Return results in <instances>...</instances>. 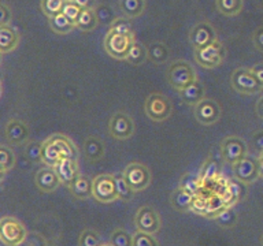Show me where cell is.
<instances>
[{"mask_svg":"<svg viewBox=\"0 0 263 246\" xmlns=\"http://www.w3.org/2000/svg\"><path fill=\"white\" fill-rule=\"evenodd\" d=\"M28 231L18 219L4 216L0 220V241L7 246H21L26 241Z\"/></svg>","mask_w":263,"mask_h":246,"instance_id":"6da1fadb","label":"cell"},{"mask_svg":"<svg viewBox=\"0 0 263 246\" xmlns=\"http://www.w3.org/2000/svg\"><path fill=\"white\" fill-rule=\"evenodd\" d=\"M225 47L217 40L201 48L195 49V60L197 61V65L204 69H215L218 66H221L222 61L225 60Z\"/></svg>","mask_w":263,"mask_h":246,"instance_id":"7a4b0ae2","label":"cell"},{"mask_svg":"<svg viewBox=\"0 0 263 246\" xmlns=\"http://www.w3.org/2000/svg\"><path fill=\"white\" fill-rule=\"evenodd\" d=\"M196 78V71L188 61L177 60L172 63L167 70V81L168 84L176 90H182L184 88L192 84Z\"/></svg>","mask_w":263,"mask_h":246,"instance_id":"3957f363","label":"cell"},{"mask_svg":"<svg viewBox=\"0 0 263 246\" xmlns=\"http://www.w3.org/2000/svg\"><path fill=\"white\" fill-rule=\"evenodd\" d=\"M144 111L154 122H163L172 115L173 106L164 94L151 93L145 100Z\"/></svg>","mask_w":263,"mask_h":246,"instance_id":"277c9868","label":"cell"},{"mask_svg":"<svg viewBox=\"0 0 263 246\" xmlns=\"http://www.w3.org/2000/svg\"><path fill=\"white\" fill-rule=\"evenodd\" d=\"M123 175H125L127 183L135 193L145 190L152 180L149 168L145 164L139 163V161H135V163H130L129 166H126L125 171H123Z\"/></svg>","mask_w":263,"mask_h":246,"instance_id":"5b68a950","label":"cell"},{"mask_svg":"<svg viewBox=\"0 0 263 246\" xmlns=\"http://www.w3.org/2000/svg\"><path fill=\"white\" fill-rule=\"evenodd\" d=\"M230 82L233 89L241 94H254L263 89V85L250 69L234 70Z\"/></svg>","mask_w":263,"mask_h":246,"instance_id":"8992f818","label":"cell"},{"mask_svg":"<svg viewBox=\"0 0 263 246\" xmlns=\"http://www.w3.org/2000/svg\"><path fill=\"white\" fill-rule=\"evenodd\" d=\"M133 44H135L133 36H125L114 32H108L104 40V48L107 53L115 59H125V60Z\"/></svg>","mask_w":263,"mask_h":246,"instance_id":"52a82bcc","label":"cell"},{"mask_svg":"<svg viewBox=\"0 0 263 246\" xmlns=\"http://www.w3.org/2000/svg\"><path fill=\"white\" fill-rule=\"evenodd\" d=\"M92 197L104 204L118 200L114 174H102L95 178Z\"/></svg>","mask_w":263,"mask_h":246,"instance_id":"ba28073f","label":"cell"},{"mask_svg":"<svg viewBox=\"0 0 263 246\" xmlns=\"http://www.w3.org/2000/svg\"><path fill=\"white\" fill-rule=\"evenodd\" d=\"M219 149H221L222 159L230 166H233L240 161L242 157H246L247 152H248L244 139L236 137V135H230V137L222 139L219 144Z\"/></svg>","mask_w":263,"mask_h":246,"instance_id":"9c48e42d","label":"cell"},{"mask_svg":"<svg viewBox=\"0 0 263 246\" xmlns=\"http://www.w3.org/2000/svg\"><path fill=\"white\" fill-rule=\"evenodd\" d=\"M108 133L115 139L125 141L135 134V122L125 112H117L111 116L108 122Z\"/></svg>","mask_w":263,"mask_h":246,"instance_id":"30bf717a","label":"cell"},{"mask_svg":"<svg viewBox=\"0 0 263 246\" xmlns=\"http://www.w3.org/2000/svg\"><path fill=\"white\" fill-rule=\"evenodd\" d=\"M135 224L136 229L139 231L148 234H156L160 230L162 221H160L159 213L156 212L155 209L145 205L137 211L135 216Z\"/></svg>","mask_w":263,"mask_h":246,"instance_id":"8fae6325","label":"cell"},{"mask_svg":"<svg viewBox=\"0 0 263 246\" xmlns=\"http://www.w3.org/2000/svg\"><path fill=\"white\" fill-rule=\"evenodd\" d=\"M193 114H195V118L200 125L211 126V125L219 120L222 111L217 101H214L211 98H203L200 102H197L195 106Z\"/></svg>","mask_w":263,"mask_h":246,"instance_id":"7c38bea8","label":"cell"},{"mask_svg":"<svg viewBox=\"0 0 263 246\" xmlns=\"http://www.w3.org/2000/svg\"><path fill=\"white\" fill-rule=\"evenodd\" d=\"M4 135L10 145H22L30 138V129L22 119H10L4 127Z\"/></svg>","mask_w":263,"mask_h":246,"instance_id":"4fadbf2b","label":"cell"},{"mask_svg":"<svg viewBox=\"0 0 263 246\" xmlns=\"http://www.w3.org/2000/svg\"><path fill=\"white\" fill-rule=\"evenodd\" d=\"M233 176L244 183H251L259 176V161L247 155L240 161L232 166Z\"/></svg>","mask_w":263,"mask_h":246,"instance_id":"5bb4252c","label":"cell"},{"mask_svg":"<svg viewBox=\"0 0 263 246\" xmlns=\"http://www.w3.org/2000/svg\"><path fill=\"white\" fill-rule=\"evenodd\" d=\"M34 182H36L37 188L44 193H51L57 190L58 186L62 183L53 167L41 168L34 176Z\"/></svg>","mask_w":263,"mask_h":246,"instance_id":"9a60e30c","label":"cell"},{"mask_svg":"<svg viewBox=\"0 0 263 246\" xmlns=\"http://www.w3.org/2000/svg\"><path fill=\"white\" fill-rule=\"evenodd\" d=\"M55 171H57L59 179L65 186L69 188L71 182H73L78 175H80V170H78L77 160L74 159H62L59 163L55 166Z\"/></svg>","mask_w":263,"mask_h":246,"instance_id":"2e32d148","label":"cell"},{"mask_svg":"<svg viewBox=\"0 0 263 246\" xmlns=\"http://www.w3.org/2000/svg\"><path fill=\"white\" fill-rule=\"evenodd\" d=\"M69 190L78 200H86V198L92 197V193H93V180H90L88 176L80 174L71 182Z\"/></svg>","mask_w":263,"mask_h":246,"instance_id":"e0dca14e","label":"cell"},{"mask_svg":"<svg viewBox=\"0 0 263 246\" xmlns=\"http://www.w3.org/2000/svg\"><path fill=\"white\" fill-rule=\"evenodd\" d=\"M215 41V33L213 28L207 24L197 25L196 28L191 32V43L193 44L195 49L201 48L207 44H211Z\"/></svg>","mask_w":263,"mask_h":246,"instance_id":"ac0fdd59","label":"cell"},{"mask_svg":"<svg viewBox=\"0 0 263 246\" xmlns=\"http://www.w3.org/2000/svg\"><path fill=\"white\" fill-rule=\"evenodd\" d=\"M205 89L204 85L201 84L199 79H195L192 84H189L186 88L180 90V96L182 98V101L188 106H196L197 102H200L204 98Z\"/></svg>","mask_w":263,"mask_h":246,"instance_id":"d6986e66","label":"cell"},{"mask_svg":"<svg viewBox=\"0 0 263 246\" xmlns=\"http://www.w3.org/2000/svg\"><path fill=\"white\" fill-rule=\"evenodd\" d=\"M195 197L196 196H193V194H191V193L186 192V190H184V189L178 186V188L172 193L170 202H172V207L176 209V211L186 212L189 209H192Z\"/></svg>","mask_w":263,"mask_h":246,"instance_id":"ffe728a7","label":"cell"},{"mask_svg":"<svg viewBox=\"0 0 263 246\" xmlns=\"http://www.w3.org/2000/svg\"><path fill=\"white\" fill-rule=\"evenodd\" d=\"M84 155L89 161H99L104 156V145L98 137H88L84 142Z\"/></svg>","mask_w":263,"mask_h":246,"instance_id":"44dd1931","label":"cell"},{"mask_svg":"<svg viewBox=\"0 0 263 246\" xmlns=\"http://www.w3.org/2000/svg\"><path fill=\"white\" fill-rule=\"evenodd\" d=\"M18 41H20V37L14 29L6 25L0 28V52L7 53L12 51L18 45Z\"/></svg>","mask_w":263,"mask_h":246,"instance_id":"7402d4cb","label":"cell"},{"mask_svg":"<svg viewBox=\"0 0 263 246\" xmlns=\"http://www.w3.org/2000/svg\"><path fill=\"white\" fill-rule=\"evenodd\" d=\"M51 139L55 142L63 159L66 157V159L77 160V149H76L73 141L69 137H66L63 134H55L51 135Z\"/></svg>","mask_w":263,"mask_h":246,"instance_id":"603a6c76","label":"cell"},{"mask_svg":"<svg viewBox=\"0 0 263 246\" xmlns=\"http://www.w3.org/2000/svg\"><path fill=\"white\" fill-rule=\"evenodd\" d=\"M62 159L61 152L51 137L45 139L43 142V163L47 164V167H55Z\"/></svg>","mask_w":263,"mask_h":246,"instance_id":"cb8c5ba5","label":"cell"},{"mask_svg":"<svg viewBox=\"0 0 263 246\" xmlns=\"http://www.w3.org/2000/svg\"><path fill=\"white\" fill-rule=\"evenodd\" d=\"M219 172H221V164L211 155L203 164L199 176H200L201 182H211L219 175Z\"/></svg>","mask_w":263,"mask_h":246,"instance_id":"d4e9b609","label":"cell"},{"mask_svg":"<svg viewBox=\"0 0 263 246\" xmlns=\"http://www.w3.org/2000/svg\"><path fill=\"white\" fill-rule=\"evenodd\" d=\"M148 59L154 65H163L168 59V48L163 43H154L147 48Z\"/></svg>","mask_w":263,"mask_h":246,"instance_id":"484cf974","label":"cell"},{"mask_svg":"<svg viewBox=\"0 0 263 246\" xmlns=\"http://www.w3.org/2000/svg\"><path fill=\"white\" fill-rule=\"evenodd\" d=\"M115 184H117V193H118V198L123 201H129L133 198L135 192L132 190V188L127 183L126 178L123 175V172H117L114 174Z\"/></svg>","mask_w":263,"mask_h":246,"instance_id":"4316f807","label":"cell"},{"mask_svg":"<svg viewBox=\"0 0 263 246\" xmlns=\"http://www.w3.org/2000/svg\"><path fill=\"white\" fill-rule=\"evenodd\" d=\"M214 220L217 221V224L222 229H230L237 221V213L232 207H225L217 216L214 217Z\"/></svg>","mask_w":263,"mask_h":246,"instance_id":"83f0119b","label":"cell"},{"mask_svg":"<svg viewBox=\"0 0 263 246\" xmlns=\"http://www.w3.org/2000/svg\"><path fill=\"white\" fill-rule=\"evenodd\" d=\"M14 166H15V155H14V152L8 147H6V145H2L0 147V172H2V175L10 171Z\"/></svg>","mask_w":263,"mask_h":246,"instance_id":"f1b7e54d","label":"cell"},{"mask_svg":"<svg viewBox=\"0 0 263 246\" xmlns=\"http://www.w3.org/2000/svg\"><path fill=\"white\" fill-rule=\"evenodd\" d=\"M148 57V51L147 48L144 47L143 44H140V43H136L133 44L132 49L129 51V55H127L126 60L130 63L132 66H140L143 63L145 59Z\"/></svg>","mask_w":263,"mask_h":246,"instance_id":"f546056e","label":"cell"},{"mask_svg":"<svg viewBox=\"0 0 263 246\" xmlns=\"http://www.w3.org/2000/svg\"><path fill=\"white\" fill-rule=\"evenodd\" d=\"M201 179L200 176L199 175H193V174H185L182 178H181L180 180V188H182L184 190H186V192H189L191 194H193V196H196L197 193H199V190H200L201 188Z\"/></svg>","mask_w":263,"mask_h":246,"instance_id":"4dcf8cb0","label":"cell"},{"mask_svg":"<svg viewBox=\"0 0 263 246\" xmlns=\"http://www.w3.org/2000/svg\"><path fill=\"white\" fill-rule=\"evenodd\" d=\"M74 25L76 24H73L65 14H58L55 16H51V26L55 32L61 33V34L69 33L74 28Z\"/></svg>","mask_w":263,"mask_h":246,"instance_id":"1f68e13d","label":"cell"},{"mask_svg":"<svg viewBox=\"0 0 263 246\" xmlns=\"http://www.w3.org/2000/svg\"><path fill=\"white\" fill-rule=\"evenodd\" d=\"M244 182L236 179V178H232V179L228 180V192L230 193V196L233 197V202L236 201L242 200L247 194V188Z\"/></svg>","mask_w":263,"mask_h":246,"instance_id":"d6a6232c","label":"cell"},{"mask_svg":"<svg viewBox=\"0 0 263 246\" xmlns=\"http://www.w3.org/2000/svg\"><path fill=\"white\" fill-rule=\"evenodd\" d=\"M25 155L32 163H43V144L29 141L25 147Z\"/></svg>","mask_w":263,"mask_h":246,"instance_id":"836d02e7","label":"cell"},{"mask_svg":"<svg viewBox=\"0 0 263 246\" xmlns=\"http://www.w3.org/2000/svg\"><path fill=\"white\" fill-rule=\"evenodd\" d=\"M77 26L81 30H92L96 26V15L89 8H82L81 15L77 20Z\"/></svg>","mask_w":263,"mask_h":246,"instance_id":"e575fe53","label":"cell"},{"mask_svg":"<svg viewBox=\"0 0 263 246\" xmlns=\"http://www.w3.org/2000/svg\"><path fill=\"white\" fill-rule=\"evenodd\" d=\"M110 243L112 246H132L133 237L122 229H117L112 231L110 238Z\"/></svg>","mask_w":263,"mask_h":246,"instance_id":"d590c367","label":"cell"},{"mask_svg":"<svg viewBox=\"0 0 263 246\" xmlns=\"http://www.w3.org/2000/svg\"><path fill=\"white\" fill-rule=\"evenodd\" d=\"M121 8L126 15L136 16L143 11L144 2L143 0H121Z\"/></svg>","mask_w":263,"mask_h":246,"instance_id":"8d00e7d4","label":"cell"},{"mask_svg":"<svg viewBox=\"0 0 263 246\" xmlns=\"http://www.w3.org/2000/svg\"><path fill=\"white\" fill-rule=\"evenodd\" d=\"M132 246H159V243H158V239L154 237V234L143 233L137 230L133 235Z\"/></svg>","mask_w":263,"mask_h":246,"instance_id":"74e56055","label":"cell"},{"mask_svg":"<svg viewBox=\"0 0 263 246\" xmlns=\"http://www.w3.org/2000/svg\"><path fill=\"white\" fill-rule=\"evenodd\" d=\"M100 237L95 230H84L78 239V246H100Z\"/></svg>","mask_w":263,"mask_h":246,"instance_id":"f35d334b","label":"cell"},{"mask_svg":"<svg viewBox=\"0 0 263 246\" xmlns=\"http://www.w3.org/2000/svg\"><path fill=\"white\" fill-rule=\"evenodd\" d=\"M217 4L219 11L226 15H234L241 8V0H218Z\"/></svg>","mask_w":263,"mask_h":246,"instance_id":"ab89813d","label":"cell"},{"mask_svg":"<svg viewBox=\"0 0 263 246\" xmlns=\"http://www.w3.org/2000/svg\"><path fill=\"white\" fill-rule=\"evenodd\" d=\"M65 3V0H43V10L47 15L55 16L62 14Z\"/></svg>","mask_w":263,"mask_h":246,"instance_id":"60d3db41","label":"cell"},{"mask_svg":"<svg viewBox=\"0 0 263 246\" xmlns=\"http://www.w3.org/2000/svg\"><path fill=\"white\" fill-rule=\"evenodd\" d=\"M81 11H82V7H80L76 2L73 0H69V2H66L65 3V7H63V11L62 14H65L67 18H69L73 24L77 25V20L81 15Z\"/></svg>","mask_w":263,"mask_h":246,"instance_id":"b9f144b4","label":"cell"},{"mask_svg":"<svg viewBox=\"0 0 263 246\" xmlns=\"http://www.w3.org/2000/svg\"><path fill=\"white\" fill-rule=\"evenodd\" d=\"M110 32L119 33V34H125V36H133L130 24H129L126 19L114 20V22H112L110 26Z\"/></svg>","mask_w":263,"mask_h":246,"instance_id":"7bdbcfd3","label":"cell"},{"mask_svg":"<svg viewBox=\"0 0 263 246\" xmlns=\"http://www.w3.org/2000/svg\"><path fill=\"white\" fill-rule=\"evenodd\" d=\"M252 145L256 151L263 152V133H256L252 135Z\"/></svg>","mask_w":263,"mask_h":246,"instance_id":"ee69618b","label":"cell"},{"mask_svg":"<svg viewBox=\"0 0 263 246\" xmlns=\"http://www.w3.org/2000/svg\"><path fill=\"white\" fill-rule=\"evenodd\" d=\"M251 71L254 73V75L259 79V82L263 85V63H259V65H255L251 67Z\"/></svg>","mask_w":263,"mask_h":246,"instance_id":"f6af8a7d","label":"cell"},{"mask_svg":"<svg viewBox=\"0 0 263 246\" xmlns=\"http://www.w3.org/2000/svg\"><path fill=\"white\" fill-rule=\"evenodd\" d=\"M254 43H255V47L260 51H263V28L259 29L255 32V36H254Z\"/></svg>","mask_w":263,"mask_h":246,"instance_id":"bcb514c9","label":"cell"},{"mask_svg":"<svg viewBox=\"0 0 263 246\" xmlns=\"http://www.w3.org/2000/svg\"><path fill=\"white\" fill-rule=\"evenodd\" d=\"M98 16L102 20H107L108 19V10L106 7H100L98 10Z\"/></svg>","mask_w":263,"mask_h":246,"instance_id":"7dc6e473","label":"cell"},{"mask_svg":"<svg viewBox=\"0 0 263 246\" xmlns=\"http://www.w3.org/2000/svg\"><path fill=\"white\" fill-rule=\"evenodd\" d=\"M8 18H10V12H8V10L4 6H2V24H7Z\"/></svg>","mask_w":263,"mask_h":246,"instance_id":"c3c4849f","label":"cell"},{"mask_svg":"<svg viewBox=\"0 0 263 246\" xmlns=\"http://www.w3.org/2000/svg\"><path fill=\"white\" fill-rule=\"evenodd\" d=\"M73 2H76V3H77L80 7L89 8L90 4H92V2H93V0H73Z\"/></svg>","mask_w":263,"mask_h":246,"instance_id":"681fc988","label":"cell"},{"mask_svg":"<svg viewBox=\"0 0 263 246\" xmlns=\"http://www.w3.org/2000/svg\"><path fill=\"white\" fill-rule=\"evenodd\" d=\"M256 114H258L259 118L263 119V97H260V100L256 104Z\"/></svg>","mask_w":263,"mask_h":246,"instance_id":"f907efd6","label":"cell"},{"mask_svg":"<svg viewBox=\"0 0 263 246\" xmlns=\"http://www.w3.org/2000/svg\"><path fill=\"white\" fill-rule=\"evenodd\" d=\"M259 175L263 176V160H259Z\"/></svg>","mask_w":263,"mask_h":246,"instance_id":"816d5d0a","label":"cell"},{"mask_svg":"<svg viewBox=\"0 0 263 246\" xmlns=\"http://www.w3.org/2000/svg\"><path fill=\"white\" fill-rule=\"evenodd\" d=\"M100 246H112V245H111V243H102Z\"/></svg>","mask_w":263,"mask_h":246,"instance_id":"f5cc1de1","label":"cell"},{"mask_svg":"<svg viewBox=\"0 0 263 246\" xmlns=\"http://www.w3.org/2000/svg\"><path fill=\"white\" fill-rule=\"evenodd\" d=\"M260 160H263V152H262V155H260Z\"/></svg>","mask_w":263,"mask_h":246,"instance_id":"db71d44e","label":"cell"},{"mask_svg":"<svg viewBox=\"0 0 263 246\" xmlns=\"http://www.w3.org/2000/svg\"><path fill=\"white\" fill-rule=\"evenodd\" d=\"M262 245H263V237H262Z\"/></svg>","mask_w":263,"mask_h":246,"instance_id":"11a10c76","label":"cell"},{"mask_svg":"<svg viewBox=\"0 0 263 246\" xmlns=\"http://www.w3.org/2000/svg\"><path fill=\"white\" fill-rule=\"evenodd\" d=\"M47 246H52V245H47Z\"/></svg>","mask_w":263,"mask_h":246,"instance_id":"9f6ffc18","label":"cell"}]
</instances>
